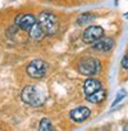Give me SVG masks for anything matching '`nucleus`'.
Segmentation results:
<instances>
[{
  "label": "nucleus",
  "instance_id": "f257e3e1",
  "mask_svg": "<svg viewBox=\"0 0 128 131\" xmlns=\"http://www.w3.org/2000/svg\"><path fill=\"white\" fill-rule=\"evenodd\" d=\"M21 99L23 103H26L27 105L31 107H40L45 103L46 100V94L42 89L37 88V86H26L22 93H21Z\"/></svg>",
  "mask_w": 128,
  "mask_h": 131
},
{
  "label": "nucleus",
  "instance_id": "f03ea898",
  "mask_svg": "<svg viewBox=\"0 0 128 131\" xmlns=\"http://www.w3.org/2000/svg\"><path fill=\"white\" fill-rule=\"evenodd\" d=\"M37 22L40 23L41 28L44 30L45 35H47V36H53V35H55L59 31L58 17L54 13H51V12H47V10L41 12L40 16H39Z\"/></svg>",
  "mask_w": 128,
  "mask_h": 131
},
{
  "label": "nucleus",
  "instance_id": "7ed1b4c3",
  "mask_svg": "<svg viewBox=\"0 0 128 131\" xmlns=\"http://www.w3.org/2000/svg\"><path fill=\"white\" fill-rule=\"evenodd\" d=\"M77 71L87 77H94L101 71V63L95 58H82L77 64Z\"/></svg>",
  "mask_w": 128,
  "mask_h": 131
},
{
  "label": "nucleus",
  "instance_id": "20e7f679",
  "mask_svg": "<svg viewBox=\"0 0 128 131\" xmlns=\"http://www.w3.org/2000/svg\"><path fill=\"white\" fill-rule=\"evenodd\" d=\"M27 75L32 79H42L47 72V64L42 59H33L27 66Z\"/></svg>",
  "mask_w": 128,
  "mask_h": 131
},
{
  "label": "nucleus",
  "instance_id": "39448f33",
  "mask_svg": "<svg viewBox=\"0 0 128 131\" xmlns=\"http://www.w3.org/2000/svg\"><path fill=\"white\" fill-rule=\"evenodd\" d=\"M104 36V30L100 26H88L83 32H82V40L85 44H94L99 39Z\"/></svg>",
  "mask_w": 128,
  "mask_h": 131
},
{
  "label": "nucleus",
  "instance_id": "423d86ee",
  "mask_svg": "<svg viewBox=\"0 0 128 131\" xmlns=\"http://www.w3.org/2000/svg\"><path fill=\"white\" fill-rule=\"evenodd\" d=\"M36 22H37V21H36L35 16L28 14V13L17 16V17H16V21H14V23H16V26H17L18 28L24 30V31H27V32L30 31V28H31Z\"/></svg>",
  "mask_w": 128,
  "mask_h": 131
},
{
  "label": "nucleus",
  "instance_id": "0eeeda50",
  "mask_svg": "<svg viewBox=\"0 0 128 131\" xmlns=\"http://www.w3.org/2000/svg\"><path fill=\"white\" fill-rule=\"evenodd\" d=\"M90 113L91 112H90V109L87 107L81 105V107H77V108L72 109L71 113H69V117L74 122H83V121H86L90 117Z\"/></svg>",
  "mask_w": 128,
  "mask_h": 131
},
{
  "label": "nucleus",
  "instance_id": "6e6552de",
  "mask_svg": "<svg viewBox=\"0 0 128 131\" xmlns=\"http://www.w3.org/2000/svg\"><path fill=\"white\" fill-rule=\"evenodd\" d=\"M114 48V41H113V39H110V37H101V39H99L96 42H94L92 44V49H95V50H97V51H101V53H108V51H110L111 49Z\"/></svg>",
  "mask_w": 128,
  "mask_h": 131
},
{
  "label": "nucleus",
  "instance_id": "1a4fd4ad",
  "mask_svg": "<svg viewBox=\"0 0 128 131\" xmlns=\"http://www.w3.org/2000/svg\"><path fill=\"white\" fill-rule=\"evenodd\" d=\"M101 89V82L96 79H92V77H88L85 84H83V91H85V95H90L97 90Z\"/></svg>",
  "mask_w": 128,
  "mask_h": 131
},
{
  "label": "nucleus",
  "instance_id": "9d476101",
  "mask_svg": "<svg viewBox=\"0 0 128 131\" xmlns=\"http://www.w3.org/2000/svg\"><path fill=\"white\" fill-rule=\"evenodd\" d=\"M105 98H106V91H105L103 88H101L100 90H97V91L90 94V95H86L87 102H90V103H92V104H100V103H103V102L105 100Z\"/></svg>",
  "mask_w": 128,
  "mask_h": 131
},
{
  "label": "nucleus",
  "instance_id": "9b49d317",
  "mask_svg": "<svg viewBox=\"0 0 128 131\" xmlns=\"http://www.w3.org/2000/svg\"><path fill=\"white\" fill-rule=\"evenodd\" d=\"M28 35H30V37H31L33 41H41V40L44 39V36H45V32H44V30L41 28L40 23L36 22V23L30 28Z\"/></svg>",
  "mask_w": 128,
  "mask_h": 131
},
{
  "label": "nucleus",
  "instance_id": "f8f14e48",
  "mask_svg": "<svg viewBox=\"0 0 128 131\" xmlns=\"http://www.w3.org/2000/svg\"><path fill=\"white\" fill-rule=\"evenodd\" d=\"M95 18H96V16L92 14V13H82V14H80L78 18H77V25H78V26L87 25V23L92 22Z\"/></svg>",
  "mask_w": 128,
  "mask_h": 131
},
{
  "label": "nucleus",
  "instance_id": "ddd939ff",
  "mask_svg": "<svg viewBox=\"0 0 128 131\" xmlns=\"http://www.w3.org/2000/svg\"><path fill=\"white\" fill-rule=\"evenodd\" d=\"M39 130H40V131H50V130H54V126L51 125V121H50L49 118H42V119L40 121Z\"/></svg>",
  "mask_w": 128,
  "mask_h": 131
},
{
  "label": "nucleus",
  "instance_id": "4468645a",
  "mask_svg": "<svg viewBox=\"0 0 128 131\" xmlns=\"http://www.w3.org/2000/svg\"><path fill=\"white\" fill-rule=\"evenodd\" d=\"M123 98H125V91H124V90H120V91H119V94L117 95V98H115V100L113 102V104H111V107L114 108L115 105H118V103H120V100H122Z\"/></svg>",
  "mask_w": 128,
  "mask_h": 131
},
{
  "label": "nucleus",
  "instance_id": "2eb2a0df",
  "mask_svg": "<svg viewBox=\"0 0 128 131\" xmlns=\"http://www.w3.org/2000/svg\"><path fill=\"white\" fill-rule=\"evenodd\" d=\"M122 67L125 68V70H128V54H125L123 57V59H122Z\"/></svg>",
  "mask_w": 128,
  "mask_h": 131
},
{
  "label": "nucleus",
  "instance_id": "dca6fc26",
  "mask_svg": "<svg viewBox=\"0 0 128 131\" xmlns=\"http://www.w3.org/2000/svg\"><path fill=\"white\" fill-rule=\"evenodd\" d=\"M124 17H125V18H128V13H125V14H124Z\"/></svg>",
  "mask_w": 128,
  "mask_h": 131
}]
</instances>
